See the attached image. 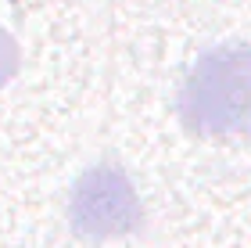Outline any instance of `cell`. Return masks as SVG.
<instances>
[{
  "label": "cell",
  "mask_w": 251,
  "mask_h": 248,
  "mask_svg": "<svg viewBox=\"0 0 251 248\" xmlns=\"http://www.w3.org/2000/svg\"><path fill=\"white\" fill-rule=\"evenodd\" d=\"M68 223L86 241H111L133 234L144 223V209L129 173L115 162L90 165L68 194Z\"/></svg>",
  "instance_id": "2"
},
{
  "label": "cell",
  "mask_w": 251,
  "mask_h": 248,
  "mask_svg": "<svg viewBox=\"0 0 251 248\" xmlns=\"http://www.w3.org/2000/svg\"><path fill=\"white\" fill-rule=\"evenodd\" d=\"M18 61H22V51H18V43L15 36L0 26V90H4L11 80H15V72H18Z\"/></svg>",
  "instance_id": "3"
},
{
  "label": "cell",
  "mask_w": 251,
  "mask_h": 248,
  "mask_svg": "<svg viewBox=\"0 0 251 248\" xmlns=\"http://www.w3.org/2000/svg\"><path fill=\"white\" fill-rule=\"evenodd\" d=\"M179 119L212 140L251 133V47L219 43L190 65L179 86Z\"/></svg>",
  "instance_id": "1"
}]
</instances>
